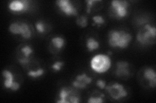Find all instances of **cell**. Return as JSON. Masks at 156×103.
Here are the masks:
<instances>
[{
  "label": "cell",
  "mask_w": 156,
  "mask_h": 103,
  "mask_svg": "<svg viewBox=\"0 0 156 103\" xmlns=\"http://www.w3.org/2000/svg\"><path fill=\"white\" fill-rule=\"evenodd\" d=\"M131 34L122 29H112L108 32L107 41L110 47L123 50L128 48L132 41Z\"/></svg>",
  "instance_id": "obj_1"
},
{
  "label": "cell",
  "mask_w": 156,
  "mask_h": 103,
  "mask_svg": "<svg viewBox=\"0 0 156 103\" xmlns=\"http://www.w3.org/2000/svg\"><path fill=\"white\" fill-rule=\"evenodd\" d=\"M136 33V40L140 45H152L155 43L156 28L150 23H145Z\"/></svg>",
  "instance_id": "obj_2"
},
{
  "label": "cell",
  "mask_w": 156,
  "mask_h": 103,
  "mask_svg": "<svg viewBox=\"0 0 156 103\" xmlns=\"http://www.w3.org/2000/svg\"><path fill=\"white\" fill-rule=\"evenodd\" d=\"M112 66V60L110 56L104 53H98L91 58L90 67L98 73H104L108 71Z\"/></svg>",
  "instance_id": "obj_3"
},
{
  "label": "cell",
  "mask_w": 156,
  "mask_h": 103,
  "mask_svg": "<svg viewBox=\"0 0 156 103\" xmlns=\"http://www.w3.org/2000/svg\"><path fill=\"white\" fill-rule=\"evenodd\" d=\"M129 7V3L126 0H113L110 2L111 14L116 19H124L128 15Z\"/></svg>",
  "instance_id": "obj_4"
},
{
  "label": "cell",
  "mask_w": 156,
  "mask_h": 103,
  "mask_svg": "<svg viewBox=\"0 0 156 103\" xmlns=\"http://www.w3.org/2000/svg\"><path fill=\"white\" fill-rule=\"evenodd\" d=\"M58 98L57 103H79L81 101L80 97L72 87H62L58 91Z\"/></svg>",
  "instance_id": "obj_5"
},
{
  "label": "cell",
  "mask_w": 156,
  "mask_h": 103,
  "mask_svg": "<svg viewBox=\"0 0 156 103\" xmlns=\"http://www.w3.org/2000/svg\"><path fill=\"white\" fill-rule=\"evenodd\" d=\"M105 90L115 101H119L122 98L126 97L128 95V92L124 85L119 82H113L107 85Z\"/></svg>",
  "instance_id": "obj_6"
},
{
  "label": "cell",
  "mask_w": 156,
  "mask_h": 103,
  "mask_svg": "<svg viewBox=\"0 0 156 103\" xmlns=\"http://www.w3.org/2000/svg\"><path fill=\"white\" fill-rule=\"evenodd\" d=\"M31 2L29 0H12L8 4V8L14 14L26 12L30 8Z\"/></svg>",
  "instance_id": "obj_7"
},
{
  "label": "cell",
  "mask_w": 156,
  "mask_h": 103,
  "mask_svg": "<svg viewBox=\"0 0 156 103\" xmlns=\"http://www.w3.org/2000/svg\"><path fill=\"white\" fill-rule=\"evenodd\" d=\"M56 5L58 9L67 16H77L78 12L76 7L70 0H57Z\"/></svg>",
  "instance_id": "obj_8"
},
{
  "label": "cell",
  "mask_w": 156,
  "mask_h": 103,
  "mask_svg": "<svg viewBox=\"0 0 156 103\" xmlns=\"http://www.w3.org/2000/svg\"><path fill=\"white\" fill-rule=\"evenodd\" d=\"M92 81V77L88 76L85 72H83L80 75H77L75 77V79L72 82V85L77 89L83 90L87 88L88 85H89Z\"/></svg>",
  "instance_id": "obj_9"
},
{
  "label": "cell",
  "mask_w": 156,
  "mask_h": 103,
  "mask_svg": "<svg viewBox=\"0 0 156 103\" xmlns=\"http://www.w3.org/2000/svg\"><path fill=\"white\" fill-rule=\"evenodd\" d=\"M130 64L126 61H119L116 63L115 74L120 78L128 77L130 76Z\"/></svg>",
  "instance_id": "obj_10"
},
{
  "label": "cell",
  "mask_w": 156,
  "mask_h": 103,
  "mask_svg": "<svg viewBox=\"0 0 156 103\" xmlns=\"http://www.w3.org/2000/svg\"><path fill=\"white\" fill-rule=\"evenodd\" d=\"M21 55L18 57V63L23 66H27L31 61L30 56L33 54L34 50L31 46L26 45L20 49Z\"/></svg>",
  "instance_id": "obj_11"
},
{
  "label": "cell",
  "mask_w": 156,
  "mask_h": 103,
  "mask_svg": "<svg viewBox=\"0 0 156 103\" xmlns=\"http://www.w3.org/2000/svg\"><path fill=\"white\" fill-rule=\"evenodd\" d=\"M143 76L147 80L150 88H155L156 85V72L154 68L147 67L143 72Z\"/></svg>",
  "instance_id": "obj_12"
},
{
  "label": "cell",
  "mask_w": 156,
  "mask_h": 103,
  "mask_svg": "<svg viewBox=\"0 0 156 103\" xmlns=\"http://www.w3.org/2000/svg\"><path fill=\"white\" fill-rule=\"evenodd\" d=\"M66 44L65 38L62 36H54L51 38L50 47L53 52H59L64 48Z\"/></svg>",
  "instance_id": "obj_13"
},
{
  "label": "cell",
  "mask_w": 156,
  "mask_h": 103,
  "mask_svg": "<svg viewBox=\"0 0 156 103\" xmlns=\"http://www.w3.org/2000/svg\"><path fill=\"white\" fill-rule=\"evenodd\" d=\"M2 76L4 78L3 86L6 89L11 90V88L15 82L14 81V76L13 73L8 69H4L2 71Z\"/></svg>",
  "instance_id": "obj_14"
},
{
  "label": "cell",
  "mask_w": 156,
  "mask_h": 103,
  "mask_svg": "<svg viewBox=\"0 0 156 103\" xmlns=\"http://www.w3.org/2000/svg\"><path fill=\"white\" fill-rule=\"evenodd\" d=\"M20 36L24 40H29L32 37V30L26 22L20 21Z\"/></svg>",
  "instance_id": "obj_15"
},
{
  "label": "cell",
  "mask_w": 156,
  "mask_h": 103,
  "mask_svg": "<svg viewBox=\"0 0 156 103\" xmlns=\"http://www.w3.org/2000/svg\"><path fill=\"white\" fill-rule=\"evenodd\" d=\"M85 46L88 51L92 52L100 48V42L93 37H89L86 40Z\"/></svg>",
  "instance_id": "obj_16"
},
{
  "label": "cell",
  "mask_w": 156,
  "mask_h": 103,
  "mask_svg": "<svg viewBox=\"0 0 156 103\" xmlns=\"http://www.w3.org/2000/svg\"><path fill=\"white\" fill-rule=\"evenodd\" d=\"M105 97L104 94L100 92L93 93L87 100V102L89 103H101L104 102V98Z\"/></svg>",
  "instance_id": "obj_17"
},
{
  "label": "cell",
  "mask_w": 156,
  "mask_h": 103,
  "mask_svg": "<svg viewBox=\"0 0 156 103\" xmlns=\"http://www.w3.org/2000/svg\"><path fill=\"white\" fill-rule=\"evenodd\" d=\"M9 31L13 35H20V21L12 22L9 26Z\"/></svg>",
  "instance_id": "obj_18"
},
{
  "label": "cell",
  "mask_w": 156,
  "mask_h": 103,
  "mask_svg": "<svg viewBox=\"0 0 156 103\" xmlns=\"http://www.w3.org/2000/svg\"><path fill=\"white\" fill-rule=\"evenodd\" d=\"M76 24L80 28H86L88 25V18L85 15H81L77 16Z\"/></svg>",
  "instance_id": "obj_19"
},
{
  "label": "cell",
  "mask_w": 156,
  "mask_h": 103,
  "mask_svg": "<svg viewBox=\"0 0 156 103\" xmlns=\"http://www.w3.org/2000/svg\"><path fill=\"white\" fill-rule=\"evenodd\" d=\"M45 73V70L42 68H39L37 70H31L27 72V76L33 77L37 78L42 76Z\"/></svg>",
  "instance_id": "obj_20"
},
{
  "label": "cell",
  "mask_w": 156,
  "mask_h": 103,
  "mask_svg": "<svg viewBox=\"0 0 156 103\" xmlns=\"http://www.w3.org/2000/svg\"><path fill=\"white\" fill-rule=\"evenodd\" d=\"M35 27L37 32L42 34L46 33L48 31L46 24L42 20L37 21L35 24Z\"/></svg>",
  "instance_id": "obj_21"
},
{
  "label": "cell",
  "mask_w": 156,
  "mask_h": 103,
  "mask_svg": "<svg viewBox=\"0 0 156 103\" xmlns=\"http://www.w3.org/2000/svg\"><path fill=\"white\" fill-rule=\"evenodd\" d=\"M92 21H93V23H92V26H95V25H102L104 24L105 22V19L104 17L100 15H96L94 16L92 18Z\"/></svg>",
  "instance_id": "obj_22"
},
{
  "label": "cell",
  "mask_w": 156,
  "mask_h": 103,
  "mask_svg": "<svg viewBox=\"0 0 156 103\" xmlns=\"http://www.w3.org/2000/svg\"><path fill=\"white\" fill-rule=\"evenodd\" d=\"M65 62L61 61H58L55 62L53 65L51 66L52 70L55 72H58L61 70V68L64 66Z\"/></svg>",
  "instance_id": "obj_23"
},
{
  "label": "cell",
  "mask_w": 156,
  "mask_h": 103,
  "mask_svg": "<svg viewBox=\"0 0 156 103\" xmlns=\"http://www.w3.org/2000/svg\"><path fill=\"white\" fill-rule=\"evenodd\" d=\"M96 2H97L96 0H87V1H85V3H87L86 11L88 14L90 13L92 5H93V4H94Z\"/></svg>",
  "instance_id": "obj_24"
},
{
  "label": "cell",
  "mask_w": 156,
  "mask_h": 103,
  "mask_svg": "<svg viewBox=\"0 0 156 103\" xmlns=\"http://www.w3.org/2000/svg\"><path fill=\"white\" fill-rule=\"evenodd\" d=\"M96 85L101 90H105L107 86V82L104 79H98L96 82Z\"/></svg>",
  "instance_id": "obj_25"
}]
</instances>
